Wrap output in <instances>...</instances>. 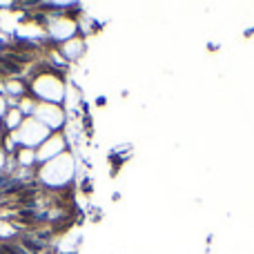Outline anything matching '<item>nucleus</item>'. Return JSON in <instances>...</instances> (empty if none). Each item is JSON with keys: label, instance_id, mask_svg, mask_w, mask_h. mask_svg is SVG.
I'll return each mask as SVG.
<instances>
[{"label": "nucleus", "instance_id": "obj_2", "mask_svg": "<svg viewBox=\"0 0 254 254\" xmlns=\"http://www.w3.org/2000/svg\"><path fill=\"white\" fill-rule=\"evenodd\" d=\"M61 149H63V140L61 138H49L47 147L40 152V158H49V156H54V152H61Z\"/></svg>", "mask_w": 254, "mask_h": 254}, {"label": "nucleus", "instance_id": "obj_4", "mask_svg": "<svg viewBox=\"0 0 254 254\" xmlns=\"http://www.w3.org/2000/svg\"><path fill=\"white\" fill-rule=\"evenodd\" d=\"M2 110H4V103H2V101H0V114H2Z\"/></svg>", "mask_w": 254, "mask_h": 254}, {"label": "nucleus", "instance_id": "obj_1", "mask_svg": "<svg viewBox=\"0 0 254 254\" xmlns=\"http://www.w3.org/2000/svg\"><path fill=\"white\" fill-rule=\"evenodd\" d=\"M36 116H43L40 121H45V123H52V125H61L63 123V114L56 110V107H49V105L36 107Z\"/></svg>", "mask_w": 254, "mask_h": 254}, {"label": "nucleus", "instance_id": "obj_3", "mask_svg": "<svg viewBox=\"0 0 254 254\" xmlns=\"http://www.w3.org/2000/svg\"><path fill=\"white\" fill-rule=\"evenodd\" d=\"M18 123H22V112L20 110H13L7 119V127H16Z\"/></svg>", "mask_w": 254, "mask_h": 254}]
</instances>
